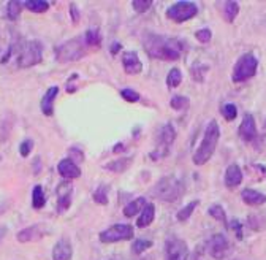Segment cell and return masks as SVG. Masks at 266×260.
I'll return each mask as SVG.
<instances>
[{"instance_id":"1","label":"cell","mask_w":266,"mask_h":260,"mask_svg":"<svg viewBox=\"0 0 266 260\" xmlns=\"http://www.w3.org/2000/svg\"><path fill=\"white\" fill-rule=\"evenodd\" d=\"M144 50L152 57L159 61H178L183 56V43L176 37H166V35L148 33L143 40Z\"/></svg>"},{"instance_id":"2","label":"cell","mask_w":266,"mask_h":260,"mask_svg":"<svg viewBox=\"0 0 266 260\" xmlns=\"http://www.w3.org/2000/svg\"><path fill=\"white\" fill-rule=\"evenodd\" d=\"M219 138H220V127L217 124V121H211L206 130H204L200 148L195 151V154H193V159H192L197 167H201V165H204L214 156V151L217 148V143H219Z\"/></svg>"},{"instance_id":"3","label":"cell","mask_w":266,"mask_h":260,"mask_svg":"<svg viewBox=\"0 0 266 260\" xmlns=\"http://www.w3.org/2000/svg\"><path fill=\"white\" fill-rule=\"evenodd\" d=\"M183 194H184V184L181 180L174 178V176H163L151 189V195L154 198L162 200V202H176Z\"/></svg>"},{"instance_id":"4","label":"cell","mask_w":266,"mask_h":260,"mask_svg":"<svg viewBox=\"0 0 266 260\" xmlns=\"http://www.w3.org/2000/svg\"><path fill=\"white\" fill-rule=\"evenodd\" d=\"M87 48L89 46L86 45L84 37H75V38L62 43L59 48H56V59L60 64L79 61L82 56H86Z\"/></svg>"},{"instance_id":"5","label":"cell","mask_w":266,"mask_h":260,"mask_svg":"<svg viewBox=\"0 0 266 260\" xmlns=\"http://www.w3.org/2000/svg\"><path fill=\"white\" fill-rule=\"evenodd\" d=\"M43 59V45L40 41H26L19 45L18 51V67L29 68L41 62Z\"/></svg>"},{"instance_id":"6","label":"cell","mask_w":266,"mask_h":260,"mask_svg":"<svg viewBox=\"0 0 266 260\" xmlns=\"http://www.w3.org/2000/svg\"><path fill=\"white\" fill-rule=\"evenodd\" d=\"M257 68H258V61L255 59L253 54H243L233 68V82H244L247 79H250L252 76H255L257 73Z\"/></svg>"},{"instance_id":"7","label":"cell","mask_w":266,"mask_h":260,"mask_svg":"<svg viewBox=\"0 0 266 260\" xmlns=\"http://www.w3.org/2000/svg\"><path fill=\"white\" fill-rule=\"evenodd\" d=\"M198 15V7L193 2H176L166 10V16L174 22H186Z\"/></svg>"},{"instance_id":"8","label":"cell","mask_w":266,"mask_h":260,"mask_svg":"<svg viewBox=\"0 0 266 260\" xmlns=\"http://www.w3.org/2000/svg\"><path fill=\"white\" fill-rule=\"evenodd\" d=\"M133 238V227L128 224H114L100 233L102 243H117Z\"/></svg>"},{"instance_id":"9","label":"cell","mask_w":266,"mask_h":260,"mask_svg":"<svg viewBox=\"0 0 266 260\" xmlns=\"http://www.w3.org/2000/svg\"><path fill=\"white\" fill-rule=\"evenodd\" d=\"M176 140V130L173 127V124H166L160 128L159 134V148L154 151L152 159H162L168 154V151L173 146Z\"/></svg>"},{"instance_id":"10","label":"cell","mask_w":266,"mask_h":260,"mask_svg":"<svg viewBox=\"0 0 266 260\" xmlns=\"http://www.w3.org/2000/svg\"><path fill=\"white\" fill-rule=\"evenodd\" d=\"M189 247L186 241L179 238H170L165 244V260H187Z\"/></svg>"},{"instance_id":"11","label":"cell","mask_w":266,"mask_h":260,"mask_svg":"<svg viewBox=\"0 0 266 260\" xmlns=\"http://www.w3.org/2000/svg\"><path fill=\"white\" fill-rule=\"evenodd\" d=\"M228 249H230V244H228V240L222 233H215L212 235L209 241H208V252L212 258L215 260H220L224 258L227 254H228Z\"/></svg>"},{"instance_id":"12","label":"cell","mask_w":266,"mask_h":260,"mask_svg":"<svg viewBox=\"0 0 266 260\" xmlns=\"http://www.w3.org/2000/svg\"><path fill=\"white\" fill-rule=\"evenodd\" d=\"M57 171H59V175L62 176L65 181L78 180L79 176H81V168L76 165V162L73 159H70V157L62 159V160L59 162Z\"/></svg>"},{"instance_id":"13","label":"cell","mask_w":266,"mask_h":260,"mask_svg":"<svg viewBox=\"0 0 266 260\" xmlns=\"http://www.w3.org/2000/svg\"><path fill=\"white\" fill-rule=\"evenodd\" d=\"M46 226L45 224H35V226H30V227H26L24 230H21L16 238L19 243H29V241H37L40 238L46 235Z\"/></svg>"},{"instance_id":"14","label":"cell","mask_w":266,"mask_h":260,"mask_svg":"<svg viewBox=\"0 0 266 260\" xmlns=\"http://www.w3.org/2000/svg\"><path fill=\"white\" fill-rule=\"evenodd\" d=\"M239 137L244 141H253L257 138V124L253 116L246 113L243 117V122L239 125Z\"/></svg>"},{"instance_id":"15","label":"cell","mask_w":266,"mask_h":260,"mask_svg":"<svg viewBox=\"0 0 266 260\" xmlns=\"http://www.w3.org/2000/svg\"><path fill=\"white\" fill-rule=\"evenodd\" d=\"M122 65L127 75H138L143 70V64L135 51H127L122 54Z\"/></svg>"},{"instance_id":"16","label":"cell","mask_w":266,"mask_h":260,"mask_svg":"<svg viewBox=\"0 0 266 260\" xmlns=\"http://www.w3.org/2000/svg\"><path fill=\"white\" fill-rule=\"evenodd\" d=\"M59 96V88L57 86H51L45 92V96L41 99V111L45 116H53L54 114V100Z\"/></svg>"},{"instance_id":"17","label":"cell","mask_w":266,"mask_h":260,"mask_svg":"<svg viewBox=\"0 0 266 260\" xmlns=\"http://www.w3.org/2000/svg\"><path fill=\"white\" fill-rule=\"evenodd\" d=\"M243 181V171H241L238 163H232L225 171V186L228 189H235Z\"/></svg>"},{"instance_id":"18","label":"cell","mask_w":266,"mask_h":260,"mask_svg":"<svg viewBox=\"0 0 266 260\" xmlns=\"http://www.w3.org/2000/svg\"><path fill=\"white\" fill-rule=\"evenodd\" d=\"M71 254H73V247H71L70 241L60 240L56 243L53 249V260H70Z\"/></svg>"},{"instance_id":"19","label":"cell","mask_w":266,"mask_h":260,"mask_svg":"<svg viewBox=\"0 0 266 260\" xmlns=\"http://www.w3.org/2000/svg\"><path fill=\"white\" fill-rule=\"evenodd\" d=\"M241 197H243L244 203L249 206H260L266 202V195L258 191H253V189H244Z\"/></svg>"},{"instance_id":"20","label":"cell","mask_w":266,"mask_h":260,"mask_svg":"<svg viewBox=\"0 0 266 260\" xmlns=\"http://www.w3.org/2000/svg\"><path fill=\"white\" fill-rule=\"evenodd\" d=\"M146 198L144 197H138L135 200H131V202H128L125 206H124V216L125 218H133L137 216L140 211L144 209V206H146Z\"/></svg>"},{"instance_id":"21","label":"cell","mask_w":266,"mask_h":260,"mask_svg":"<svg viewBox=\"0 0 266 260\" xmlns=\"http://www.w3.org/2000/svg\"><path fill=\"white\" fill-rule=\"evenodd\" d=\"M133 162V157H120L117 160H113V162H108L105 165V170L108 171H113V173H124Z\"/></svg>"},{"instance_id":"22","label":"cell","mask_w":266,"mask_h":260,"mask_svg":"<svg viewBox=\"0 0 266 260\" xmlns=\"http://www.w3.org/2000/svg\"><path fill=\"white\" fill-rule=\"evenodd\" d=\"M154 218H155V206H154V203H148L146 206H144V209L141 211V216L137 221V226L141 229L148 227L154 222Z\"/></svg>"},{"instance_id":"23","label":"cell","mask_w":266,"mask_h":260,"mask_svg":"<svg viewBox=\"0 0 266 260\" xmlns=\"http://www.w3.org/2000/svg\"><path fill=\"white\" fill-rule=\"evenodd\" d=\"M45 203H46L45 191H43V187L40 184H37L32 191V206L35 209H41L45 206Z\"/></svg>"},{"instance_id":"24","label":"cell","mask_w":266,"mask_h":260,"mask_svg":"<svg viewBox=\"0 0 266 260\" xmlns=\"http://www.w3.org/2000/svg\"><path fill=\"white\" fill-rule=\"evenodd\" d=\"M71 205V187L67 191H59V198H57V212H64L68 209Z\"/></svg>"},{"instance_id":"25","label":"cell","mask_w":266,"mask_h":260,"mask_svg":"<svg viewBox=\"0 0 266 260\" xmlns=\"http://www.w3.org/2000/svg\"><path fill=\"white\" fill-rule=\"evenodd\" d=\"M22 11V4L18 2V0H11V2L7 4V18L10 21H16L21 16Z\"/></svg>"},{"instance_id":"26","label":"cell","mask_w":266,"mask_h":260,"mask_svg":"<svg viewBox=\"0 0 266 260\" xmlns=\"http://www.w3.org/2000/svg\"><path fill=\"white\" fill-rule=\"evenodd\" d=\"M239 13V4L233 2V0H230V2L225 4V10H224V18L227 22H233L235 18Z\"/></svg>"},{"instance_id":"27","label":"cell","mask_w":266,"mask_h":260,"mask_svg":"<svg viewBox=\"0 0 266 260\" xmlns=\"http://www.w3.org/2000/svg\"><path fill=\"white\" fill-rule=\"evenodd\" d=\"M27 10H30L32 13H45V11L50 8V4L45 2V0H27L26 4H24Z\"/></svg>"},{"instance_id":"28","label":"cell","mask_w":266,"mask_h":260,"mask_svg":"<svg viewBox=\"0 0 266 260\" xmlns=\"http://www.w3.org/2000/svg\"><path fill=\"white\" fill-rule=\"evenodd\" d=\"M84 40H86V45L89 48H99L102 43V37H100L99 30H94V29H89L84 33Z\"/></svg>"},{"instance_id":"29","label":"cell","mask_w":266,"mask_h":260,"mask_svg":"<svg viewBox=\"0 0 266 260\" xmlns=\"http://www.w3.org/2000/svg\"><path fill=\"white\" fill-rule=\"evenodd\" d=\"M108 191H110V189H108V186L100 184L99 187L95 189V192L92 195L94 202L99 203V205H108Z\"/></svg>"},{"instance_id":"30","label":"cell","mask_w":266,"mask_h":260,"mask_svg":"<svg viewBox=\"0 0 266 260\" xmlns=\"http://www.w3.org/2000/svg\"><path fill=\"white\" fill-rule=\"evenodd\" d=\"M198 200H193V202H190L189 205H186L183 209H179V212H178V221L179 222H184V221H187L192 214H193V211H195V208L198 206Z\"/></svg>"},{"instance_id":"31","label":"cell","mask_w":266,"mask_h":260,"mask_svg":"<svg viewBox=\"0 0 266 260\" xmlns=\"http://www.w3.org/2000/svg\"><path fill=\"white\" fill-rule=\"evenodd\" d=\"M183 82V73L179 68H171L170 73L166 76V86L168 88H178Z\"/></svg>"},{"instance_id":"32","label":"cell","mask_w":266,"mask_h":260,"mask_svg":"<svg viewBox=\"0 0 266 260\" xmlns=\"http://www.w3.org/2000/svg\"><path fill=\"white\" fill-rule=\"evenodd\" d=\"M189 105H190V102H189V99L184 97V96H174V97H171V100H170V106H171L173 110H176V111L187 110Z\"/></svg>"},{"instance_id":"33","label":"cell","mask_w":266,"mask_h":260,"mask_svg":"<svg viewBox=\"0 0 266 260\" xmlns=\"http://www.w3.org/2000/svg\"><path fill=\"white\" fill-rule=\"evenodd\" d=\"M149 247H152V241H151V240H143V238H140V240L133 241L131 251H133V254L140 255V254H143L144 251H148Z\"/></svg>"},{"instance_id":"34","label":"cell","mask_w":266,"mask_h":260,"mask_svg":"<svg viewBox=\"0 0 266 260\" xmlns=\"http://www.w3.org/2000/svg\"><path fill=\"white\" fill-rule=\"evenodd\" d=\"M208 212H209V216H212L215 221H219V222H222L227 226V214H225V209L220 205H212L208 209Z\"/></svg>"},{"instance_id":"35","label":"cell","mask_w":266,"mask_h":260,"mask_svg":"<svg viewBox=\"0 0 266 260\" xmlns=\"http://www.w3.org/2000/svg\"><path fill=\"white\" fill-rule=\"evenodd\" d=\"M131 7L137 13H144V11H148L152 7V0H133Z\"/></svg>"},{"instance_id":"36","label":"cell","mask_w":266,"mask_h":260,"mask_svg":"<svg viewBox=\"0 0 266 260\" xmlns=\"http://www.w3.org/2000/svg\"><path fill=\"white\" fill-rule=\"evenodd\" d=\"M120 97H122L125 102L135 103V102H138V100H140V94H138L137 91L130 89V88H125V89L120 91Z\"/></svg>"},{"instance_id":"37","label":"cell","mask_w":266,"mask_h":260,"mask_svg":"<svg viewBox=\"0 0 266 260\" xmlns=\"http://www.w3.org/2000/svg\"><path fill=\"white\" fill-rule=\"evenodd\" d=\"M222 113H224V117L227 121H233V119H236V116H238V108L233 103H227V105H224Z\"/></svg>"},{"instance_id":"38","label":"cell","mask_w":266,"mask_h":260,"mask_svg":"<svg viewBox=\"0 0 266 260\" xmlns=\"http://www.w3.org/2000/svg\"><path fill=\"white\" fill-rule=\"evenodd\" d=\"M32 149H33V141H32L30 138L24 140L22 143L19 145V152H21L22 157H27V156L30 154V152H32Z\"/></svg>"},{"instance_id":"39","label":"cell","mask_w":266,"mask_h":260,"mask_svg":"<svg viewBox=\"0 0 266 260\" xmlns=\"http://www.w3.org/2000/svg\"><path fill=\"white\" fill-rule=\"evenodd\" d=\"M195 37L200 43H209L211 37H212V32L209 29H201L195 33Z\"/></svg>"},{"instance_id":"40","label":"cell","mask_w":266,"mask_h":260,"mask_svg":"<svg viewBox=\"0 0 266 260\" xmlns=\"http://www.w3.org/2000/svg\"><path fill=\"white\" fill-rule=\"evenodd\" d=\"M68 11H70L71 21H73L75 24H78V22H79V10H78V7H76L75 4H70V8H68Z\"/></svg>"},{"instance_id":"41","label":"cell","mask_w":266,"mask_h":260,"mask_svg":"<svg viewBox=\"0 0 266 260\" xmlns=\"http://www.w3.org/2000/svg\"><path fill=\"white\" fill-rule=\"evenodd\" d=\"M232 227H233V230H236L238 238H243V233H241V224H239V221H233V222H232Z\"/></svg>"},{"instance_id":"42","label":"cell","mask_w":266,"mask_h":260,"mask_svg":"<svg viewBox=\"0 0 266 260\" xmlns=\"http://www.w3.org/2000/svg\"><path fill=\"white\" fill-rule=\"evenodd\" d=\"M120 48H122V46H120V43H114V45H113V48H111V53L116 56V54L119 53V50H120Z\"/></svg>"},{"instance_id":"43","label":"cell","mask_w":266,"mask_h":260,"mask_svg":"<svg viewBox=\"0 0 266 260\" xmlns=\"http://www.w3.org/2000/svg\"><path fill=\"white\" fill-rule=\"evenodd\" d=\"M40 171V159L37 157L35 159V173H38Z\"/></svg>"},{"instance_id":"44","label":"cell","mask_w":266,"mask_h":260,"mask_svg":"<svg viewBox=\"0 0 266 260\" xmlns=\"http://www.w3.org/2000/svg\"><path fill=\"white\" fill-rule=\"evenodd\" d=\"M119 149L122 151V149H124V145H120V143H119V145H116V146H114V152H117Z\"/></svg>"}]
</instances>
